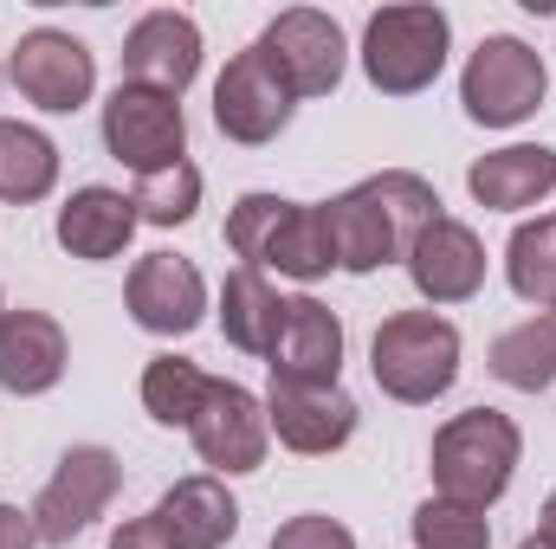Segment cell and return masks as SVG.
<instances>
[{
	"instance_id": "cell-5",
	"label": "cell",
	"mask_w": 556,
	"mask_h": 549,
	"mask_svg": "<svg viewBox=\"0 0 556 549\" xmlns=\"http://www.w3.org/2000/svg\"><path fill=\"white\" fill-rule=\"evenodd\" d=\"M446 52H453V20L427 0H408V7H382L369 13L363 26V78L382 91V98H420L440 72H446Z\"/></svg>"
},
{
	"instance_id": "cell-13",
	"label": "cell",
	"mask_w": 556,
	"mask_h": 549,
	"mask_svg": "<svg viewBox=\"0 0 556 549\" xmlns=\"http://www.w3.org/2000/svg\"><path fill=\"white\" fill-rule=\"evenodd\" d=\"M273 382H304V388H337L343 382V317L317 304L311 291L278 304V330L266 349Z\"/></svg>"
},
{
	"instance_id": "cell-23",
	"label": "cell",
	"mask_w": 556,
	"mask_h": 549,
	"mask_svg": "<svg viewBox=\"0 0 556 549\" xmlns=\"http://www.w3.org/2000/svg\"><path fill=\"white\" fill-rule=\"evenodd\" d=\"M485 369H492L505 388H518V395H544L556 382V310H531L525 323L498 330Z\"/></svg>"
},
{
	"instance_id": "cell-10",
	"label": "cell",
	"mask_w": 556,
	"mask_h": 549,
	"mask_svg": "<svg viewBox=\"0 0 556 549\" xmlns=\"http://www.w3.org/2000/svg\"><path fill=\"white\" fill-rule=\"evenodd\" d=\"M104 149L111 162H124L130 175H162L175 162H188V117L181 98L142 91V85H117L104 98Z\"/></svg>"
},
{
	"instance_id": "cell-6",
	"label": "cell",
	"mask_w": 556,
	"mask_h": 549,
	"mask_svg": "<svg viewBox=\"0 0 556 549\" xmlns=\"http://www.w3.org/2000/svg\"><path fill=\"white\" fill-rule=\"evenodd\" d=\"M551 98V65L538 46H525L518 33H492L472 46L466 72H459V104L479 130H518L525 117H538Z\"/></svg>"
},
{
	"instance_id": "cell-30",
	"label": "cell",
	"mask_w": 556,
	"mask_h": 549,
	"mask_svg": "<svg viewBox=\"0 0 556 549\" xmlns=\"http://www.w3.org/2000/svg\"><path fill=\"white\" fill-rule=\"evenodd\" d=\"M111 549H175V544H168V531H162L155 518H124V524L111 531Z\"/></svg>"
},
{
	"instance_id": "cell-29",
	"label": "cell",
	"mask_w": 556,
	"mask_h": 549,
	"mask_svg": "<svg viewBox=\"0 0 556 549\" xmlns=\"http://www.w3.org/2000/svg\"><path fill=\"white\" fill-rule=\"evenodd\" d=\"M266 549H356V537H350V524H337L324 511H304V518H285Z\"/></svg>"
},
{
	"instance_id": "cell-25",
	"label": "cell",
	"mask_w": 556,
	"mask_h": 549,
	"mask_svg": "<svg viewBox=\"0 0 556 549\" xmlns=\"http://www.w3.org/2000/svg\"><path fill=\"white\" fill-rule=\"evenodd\" d=\"M207 388H214V375H207L201 362L162 349V356H149V369H142V413H149L155 426H188V420L201 413V401H207Z\"/></svg>"
},
{
	"instance_id": "cell-9",
	"label": "cell",
	"mask_w": 556,
	"mask_h": 549,
	"mask_svg": "<svg viewBox=\"0 0 556 549\" xmlns=\"http://www.w3.org/2000/svg\"><path fill=\"white\" fill-rule=\"evenodd\" d=\"M253 46L266 52V65L278 72V85L291 98H330L343 85V65H350L343 26L330 13H317V7H285Z\"/></svg>"
},
{
	"instance_id": "cell-19",
	"label": "cell",
	"mask_w": 556,
	"mask_h": 549,
	"mask_svg": "<svg viewBox=\"0 0 556 549\" xmlns=\"http://www.w3.org/2000/svg\"><path fill=\"white\" fill-rule=\"evenodd\" d=\"M466 194L485 214H531L556 194V149L551 142H505L466 168Z\"/></svg>"
},
{
	"instance_id": "cell-24",
	"label": "cell",
	"mask_w": 556,
	"mask_h": 549,
	"mask_svg": "<svg viewBox=\"0 0 556 549\" xmlns=\"http://www.w3.org/2000/svg\"><path fill=\"white\" fill-rule=\"evenodd\" d=\"M278 297L273 278L253 272V266H233L227 284H220V336L240 349V356H266L273 349V330H278Z\"/></svg>"
},
{
	"instance_id": "cell-28",
	"label": "cell",
	"mask_w": 556,
	"mask_h": 549,
	"mask_svg": "<svg viewBox=\"0 0 556 549\" xmlns=\"http://www.w3.org/2000/svg\"><path fill=\"white\" fill-rule=\"evenodd\" d=\"M130 201H137V214L149 227H188L194 207H201V168L194 162H175L162 175H142L137 188H130Z\"/></svg>"
},
{
	"instance_id": "cell-27",
	"label": "cell",
	"mask_w": 556,
	"mask_h": 549,
	"mask_svg": "<svg viewBox=\"0 0 556 549\" xmlns=\"http://www.w3.org/2000/svg\"><path fill=\"white\" fill-rule=\"evenodd\" d=\"M408 537H415V549H492V518L472 505H453V498H420L408 518Z\"/></svg>"
},
{
	"instance_id": "cell-33",
	"label": "cell",
	"mask_w": 556,
	"mask_h": 549,
	"mask_svg": "<svg viewBox=\"0 0 556 549\" xmlns=\"http://www.w3.org/2000/svg\"><path fill=\"white\" fill-rule=\"evenodd\" d=\"M518 549H551V544H544V537H525V544H518Z\"/></svg>"
},
{
	"instance_id": "cell-8",
	"label": "cell",
	"mask_w": 556,
	"mask_h": 549,
	"mask_svg": "<svg viewBox=\"0 0 556 549\" xmlns=\"http://www.w3.org/2000/svg\"><path fill=\"white\" fill-rule=\"evenodd\" d=\"M7 78H13V91L33 111L72 117L98 91V52L78 33H65V26H33V33H20V46L7 59Z\"/></svg>"
},
{
	"instance_id": "cell-3",
	"label": "cell",
	"mask_w": 556,
	"mask_h": 549,
	"mask_svg": "<svg viewBox=\"0 0 556 549\" xmlns=\"http://www.w3.org/2000/svg\"><path fill=\"white\" fill-rule=\"evenodd\" d=\"M227 246L240 253V266L298 278V284H317V278L337 272L330 227H324V201L240 194V201L227 207Z\"/></svg>"
},
{
	"instance_id": "cell-17",
	"label": "cell",
	"mask_w": 556,
	"mask_h": 549,
	"mask_svg": "<svg viewBox=\"0 0 556 549\" xmlns=\"http://www.w3.org/2000/svg\"><path fill=\"white\" fill-rule=\"evenodd\" d=\"M402 266L415 278V291L427 297V310H433V304H472V297L485 291V240H479L466 220L440 214L415 246H408Z\"/></svg>"
},
{
	"instance_id": "cell-21",
	"label": "cell",
	"mask_w": 556,
	"mask_h": 549,
	"mask_svg": "<svg viewBox=\"0 0 556 549\" xmlns=\"http://www.w3.org/2000/svg\"><path fill=\"white\" fill-rule=\"evenodd\" d=\"M137 220H142V214H137V201H130L124 188H78V194L59 207L52 233H59V246H65L72 259L104 266V259H117V253L130 246Z\"/></svg>"
},
{
	"instance_id": "cell-12",
	"label": "cell",
	"mask_w": 556,
	"mask_h": 549,
	"mask_svg": "<svg viewBox=\"0 0 556 549\" xmlns=\"http://www.w3.org/2000/svg\"><path fill=\"white\" fill-rule=\"evenodd\" d=\"M291 111H298V98L278 85V72L266 65L260 46L233 52L227 72L214 78V130H220L227 142H240V149H266V142H278L285 124H291Z\"/></svg>"
},
{
	"instance_id": "cell-32",
	"label": "cell",
	"mask_w": 556,
	"mask_h": 549,
	"mask_svg": "<svg viewBox=\"0 0 556 549\" xmlns=\"http://www.w3.org/2000/svg\"><path fill=\"white\" fill-rule=\"evenodd\" d=\"M538 537H544V544L556 549V491L544 498V518H538Z\"/></svg>"
},
{
	"instance_id": "cell-14",
	"label": "cell",
	"mask_w": 556,
	"mask_h": 549,
	"mask_svg": "<svg viewBox=\"0 0 556 549\" xmlns=\"http://www.w3.org/2000/svg\"><path fill=\"white\" fill-rule=\"evenodd\" d=\"M201 26L194 13H175V7H155L142 13L137 26L124 33V85L142 91H162V98H181L194 78H201Z\"/></svg>"
},
{
	"instance_id": "cell-4",
	"label": "cell",
	"mask_w": 556,
	"mask_h": 549,
	"mask_svg": "<svg viewBox=\"0 0 556 549\" xmlns=\"http://www.w3.org/2000/svg\"><path fill=\"white\" fill-rule=\"evenodd\" d=\"M369 375L389 401L433 408L459 382V330L440 310H395L369 336Z\"/></svg>"
},
{
	"instance_id": "cell-2",
	"label": "cell",
	"mask_w": 556,
	"mask_h": 549,
	"mask_svg": "<svg viewBox=\"0 0 556 549\" xmlns=\"http://www.w3.org/2000/svg\"><path fill=\"white\" fill-rule=\"evenodd\" d=\"M518 459H525V433H518V420H511V413H498V408L453 413V420H440L433 452H427L433 498H453V505L492 511V505L511 491Z\"/></svg>"
},
{
	"instance_id": "cell-26",
	"label": "cell",
	"mask_w": 556,
	"mask_h": 549,
	"mask_svg": "<svg viewBox=\"0 0 556 549\" xmlns=\"http://www.w3.org/2000/svg\"><path fill=\"white\" fill-rule=\"evenodd\" d=\"M505 278L525 304L538 310H556V214H538V220H518L511 240H505Z\"/></svg>"
},
{
	"instance_id": "cell-11",
	"label": "cell",
	"mask_w": 556,
	"mask_h": 549,
	"mask_svg": "<svg viewBox=\"0 0 556 549\" xmlns=\"http://www.w3.org/2000/svg\"><path fill=\"white\" fill-rule=\"evenodd\" d=\"M188 439L201 452V465L214 478H240V472H260L266 465V446H273V426H266V401L227 375H214L201 413L188 420Z\"/></svg>"
},
{
	"instance_id": "cell-22",
	"label": "cell",
	"mask_w": 556,
	"mask_h": 549,
	"mask_svg": "<svg viewBox=\"0 0 556 549\" xmlns=\"http://www.w3.org/2000/svg\"><path fill=\"white\" fill-rule=\"evenodd\" d=\"M59 188V142L39 124L0 117V201L7 207H33Z\"/></svg>"
},
{
	"instance_id": "cell-18",
	"label": "cell",
	"mask_w": 556,
	"mask_h": 549,
	"mask_svg": "<svg viewBox=\"0 0 556 549\" xmlns=\"http://www.w3.org/2000/svg\"><path fill=\"white\" fill-rule=\"evenodd\" d=\"M65 362H72V343H65V323L46 317V310H7L0 317V388L33 401V395H52L65 382Z\"/></svg>"
},
{
	"instance_id": "cell-31",
	"label": "cell",
	"mask_w": 556,
	"mask_h": 549,
	"mask_svg": "<svg viewBox=\"0 0 556 549\" xmlns=\"http://www.w3.org/2000/svg\"><path fill=\"white\" fill-rule=\"evenodd\" d=\"M33 544H39L33 518H26L20 505H0V549H33Z\"/></svg>"
},
{
	"instance_id": "cell-34",
	"label": "cell",
	"mask_w": 556,
	"mask_h": 549,
	"mask_svg": "<svg viewBox=\"0 0 556 549\" xmlns=\"http://www.w3.org/2000/svg\"><path fill=\"white\" fill-rule=\"evenodd\" d=\"M0 317H7V297H0Z\"/></svg>"
},
{
	"instance_id": "cell-20",
	"label": "cell",
	"mask_w": 556,
	"mask_h": 549,
	"mask_svg": "<svg viewBox=\"0 0 556 549\" xmlns=\"http://www.w3.org/2000/svg\"><path fill=\"white\" fill-rule=\"evenodd\" d=\"M149 518L168 531L175 549H227L233 537H240V498H233L227 478H214V472L175 478Z\"/></svg>"
},
{
	"instance_id": "cell-16",
	"label": "cell",
	"mask_w": 556,
	"mask_h": 549,
	"mask_svg": "<svg viewBox=\"0 0 556 549\" xmlns=\"http://www.w3.org/2000/svg\"><path fill=\"white\" fill-rule=\"evenodd\" d=\"M363 408L337 388H304V382H273L266 388V426L278 433V446L304 452V459H330L356 439Z\"/></svg>"
},
{
	"instance_id": "cell-1",
	"label": "cell",
	"mask_w": 556,
	"mask_h": 549,
	"mask_svg": "<svg viewBox=\"0 0 556 549\" xmlns=\"http://www.w3.org/2000/svg\"><path fill=\"white\" fill-rule=\"evenodd\" d=\"M433 220H440V194L415 168H382V175H369V181L324 201L337 272L350 278H369L382 266H395V259H408V246Z\"/></svg>"
},
{
	"instance_id": "cell-7",
	"label": "cell",
	"mask_w": 556,
	"mask_h": 549,
	"mask_svg": "<svg viewBox=\"0 0 556 549\" xmlns=\"http://www.w3.org/2000/svg\"><path fill=\"white\" fill-rule=\"evenodd\" d=\"M117 485H124V459H117L111 446H72V452H59L52 478L39 485V498H33V511H26L33 531H39V544L65 549L72 537H85V531L111 511Z\"/></svg>"
},
{
	"instance_id": "cell-15",
	"label": "cell",
	"mask_w": 556,
	"mask_h": 549,
	"mask_svg": "<svg viewBox=\"0 0 556 549\" xmlns=\"http://www.w3.org/2000/svg\"><path fill=\"white\" fill-rule=\"evenodd\" d=\"M124 304H130V317L149 336H188L207 317V278L181 253H142L137 266H130Z\"/></svg>"
}]
</instances>
